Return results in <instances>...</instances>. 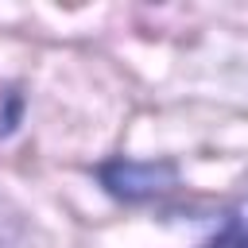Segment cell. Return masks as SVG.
<instances>
[{
	"label": "cell",
	"mask_w": 248,
	"mask_h": 248,
	"mask_svg": "<svg viewBox=\"0 0 248 248\" xmlns=\"http://www.w3.org/2000/svg\"><path fill=\"white\" fill-rule=\"evenodd\" d=\"M97 178L112 198L143 202L170 190L178 182V167L170 159H108L97 167Z\"/></svg>",
	"instance_id": "cell-1"
},
{
	"label": "cell",
	"mask_w": 248,
	"mask_h": 248,
	"mask_svg": "<svg viewBox=\"0 0 248 248\" xmlns=\"http://www.w3.org/2000/svg\"><path fill=\"white\" fill-rule=\"evenodd\" d=\"M205 248H248V198L225 217L221 236H217L213 244H205Z\"/></svg>",
	"instance_id": "cell-2"
}]
</instances>
